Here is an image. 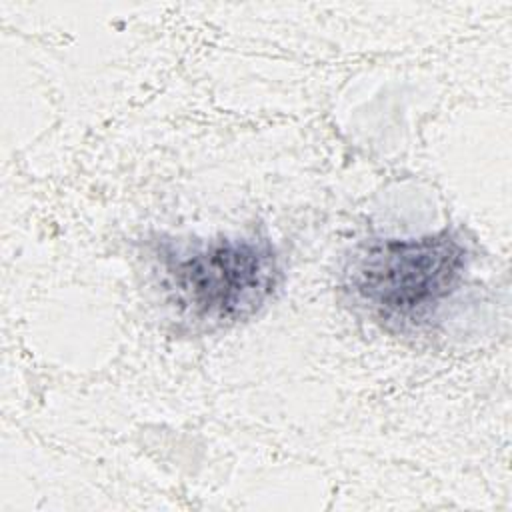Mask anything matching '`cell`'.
<instances>
[{
    "instance_id": "1",
    "label": "cell",
    "mask_w": 512,
    "mask_h": 512,
    "mask_svg": "<svg viewBox=\"0 0 512 512\" xmlns=\"http://www.w3.org/2000/svg\"><path fill=\"white\" fill-rule=\"evenodd\" d=\"M154 272L176 318L192 328H224L256 314L276 292L282 266L268 238H218L154 246Z\"/></svg>"
},
{
    "instance_id": "2",
    "label": "cell",
    "mask_w": 512,
    "mask_h": 512,
    "mask_svg": "<svg viewBox=\"0 0 512 512\" xmlns=\"http://www.w3.org/2000/svg\"><path fill=\"white\" fill-rule=\"evenodd\" d=\"M468 246L456 230L362 244L344 270V288L368 316L406 330L430 322L462 288Z\"/></svg>"
}]
</instances>
